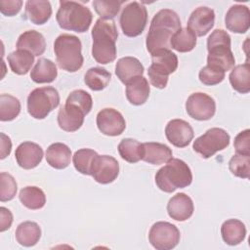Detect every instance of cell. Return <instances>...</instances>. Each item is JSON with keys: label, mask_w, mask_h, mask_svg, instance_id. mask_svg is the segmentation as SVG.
<instances>
[{"label": "cell", "mask_w": 250, "mask_h": 250, "mask_svg": "<svg viewBox=\"0 0 250 250\" xmlns=\"http://www.w3.org/2000/svg\"><path fill=\"white\" fill-rule=\"evenodd\" d=\"M111 79V74L103 67H91L84 76L85 84L93 91H101L104 89Z\"/></svg>", "instance_id": "cell-33"}, {"label": "cell", "mask_w": 250, "mask_h": 250, "mask_svg": "<svg viewBox=\"0 0 250 250\" xmlns=\"http://www.w3.org/2000/svg\"><path fill=\"white\" fill-rule=\"evenodd\" d=\"M223 240L229 245H237L241 243L246 236L245 225L237 219H229L223 223L221 227Z\"/></svg>", "instance_id": "cell-27"}, {"label": "cell", "mask_w": 250, "mask_h": 250, "mask_svg": "<svg viewBox=\"0 0 250 250\" xmlns=\"http://www.w3.org/2000/svg\"><path fill=\"white\" fill-rule=\"evenodd\" d=\"M207 64L225 72L233 68L234 56L230 50V36L223 29H215L207 39Z\"/></svg>", "instance_id": "cell-6"}, {"label": "cell", "mask_w": 250, "mask_h": 250, "mask_svg": "<svg viewBox=\"0 0 250 250\" xmlns=\"http://www.w3.org/2000/svg\"><path fill=\"white\" fill-rule=\"evenodd\" d=\"M8 62L14 73L24 75L30 70L34 62V56L27 51L17 50L8 56Z\"/></svg>", "instance_id": "cell-31"}, {"label": "cell", "mask_w": 250, "mask_h": 250, "mask_svg": "<svg viewBox=\"0 0 250 250\" xmlns=\"http://www.w3.org/2000/svg\"><path fill=\"white\" fill-rule=\"evenodd\" d=\"M231 87L240 94L250 91V65L248 62L233 66L229 76Z\"/></svg>", "instance_id": "cell-30"}, {"label": "cell", "mask_w": 250, "mask_h": 250, "mask_svg": "<svg viewBox=\"0 0 250 250\" xmlns=\"http://www.w3.org/2000/svg\"><path fill=\"white\" fill-rule=\"evenodd\" d=\"M123 1H93V7L97 14L104 20H112L119 12Z\"/></svg>", "instance_id": "cell-39"}, {"label": "cell", "mask_w": 250, "mask_h": 250, "mask_svg": "<svg viewBox=\"0 0 250 250\" xmlns=\"http://www.w3.org/2000/svg\"><path fill=\"white\" fill-rule=\"evenodd\" d=\"M60 104V95L54 87H40L27 97V111L35 119H44Z\"/></svg>", "instance_id": "cell-8"}, {"label": "cell", "mask_w": 250, "mask_h": 250, "mask_svg": "<svg viewBox=\"0 0 250 250\" xmlns=\"http://www.w3.org/2000/svg\"><path fill=\"white\" fill-rule=\"evenodd\" d=\"M0 137H1V141H0V148H1V150H0V158L4 159L11 152L12 142H11L10 138L8 136H6L4 133H1Z\"/></svg>", "instance_id": "cell-46"}, {"label": "cell", "mask_w": 250, "mask_h": 250, "mask_svg": "<svg viewBox=\"0 0 250 250\" xmlns=\"http://www.w3.org/2000/svg\"><path fill=\"white\" fill-rule=\"evenodd\" d=\"M52 16V7L49 1L28 0L25 3L24 17L34 24L46 23Z\"/></svg>", "instance_id": "cell-25"}, {"label": "cell", "mask_w": 250, "mask_h": 250, "mask_svg": "<svg viewBox=\"0 0 250 250\" xmlns=\"http://www.w3.org/2000/svg\"><path fill=\"white\" fill-rule=\"evenodd\" d=\"M180 230L168 222H156L152 225L148 232L150 244L157 250H170L180 242Z\"/></svg>", "instance_id": "cell-11"}, {"label": "cell", "mask_w": 250, "mask_h": 250, "mask_svg": "<svg viewBox=\"0 0 250 250\" xmlns=\"http://www.w3.org/2000/svg\"><path fill=\"white\" fill-rule=\"evenodd\" d=\"M192 182V174L188 165L179 159H170L155 174V184L164 192H173L177 188L188 187Z\"/></svg>", "instance_id": "cell-3"}, {"label": "cell", "mask_w": 250, "mask_h": 250, "mask_svg": "<svg viewBox=\"0 0 250 250\" xmlns=\"http://www.w3.org/2000/svg\"><path fill=\"white\" fill-rule=\"evenodd\" d=\"M229 135L222 128H211L195 139L192 148L203 158H209L229 145Z\"/></svg>", "instance_id": "cell-10"}, {"label": "cell", "mask_w": 250, "mask_h": 250, "mask_svg": "<svg viewBox=\"0 0 250 250\" xmlns=\"http://www.w3.org/2000/svg\"><path fill=\"white\" fill-rule=\"evenodd\" d=\"M229 171L236 177L248 179L250 173V155L234 154L229 162Z\"/></svg>", "instance_id": "cell-38"}, {"label": "cell", "mask_w": 250, "mask_h": 250, "mask_svg": "<svg viewBox=\"0 0 250 250\" xmlns=\"http://www.w3.org/2000/svg\"><path fill=\"white\" fill-rule=\"evenodd\" d=\"M227 28L233 33H245L250 26V12L245 5L231 6L225 17Z\"/></svg>", "instance_id": "cell-18"}, {"label": "cell", "mask_w": 250, "mask_h": 250, "mask_svg": "<svg viewBox=\"0 0 250 250\" xmlns=\"http://www.w3.org/2000/svg\"><path fill=\"white\" fill-rule=\"evenodd\" d=\"M236 153L250 155V130L246 129L238 133L233 143Z\"/></svg>", "instance_id": "cell-43"}, {"label": "cell", "mask_w": 250, "mask_h": 250, "mask_svg": "<svg viewBox=\"0 0 250 250\" xmlns=\"http://www.w3.org/2000/svg\"><path fill=\"white\" fill-rule=\"evenodd\" d=\"M119 174V164L117 160L110 155H98L93 169L92 177L102 185L112 183Z\"/></svg>", "instance_id": "cell-14"}, {"label": "cell", "mask_w": 250, "mask_h": 250, "mask_svg": "<svg viewBox=\"0 0 250 250\" xmlns=\"http://www.w3.org/2000/svg\"><path fill=\"white\" fill-rule=\"evenodd\" d=\"M22 1L21 0H2L0 1V11L3 15L12 17L17 15L21 8Z\"/></svg>", "instance_id": "cell-44"}, {"label": "cell", "mask_w": 250, "mask_h": 250, "mask_svg": "<svg viewBox=\"0 0 250 250\" xmlns=\"http://www.w3.org/2000/svg\"><path fill=\"white\" fill-rule=\"evenodd\" d=\"M84 111L77 105L65 103L58 113V124L61 129L66 132L77 131L84 122Z\"/></svg>", "instance_id": "cell-19"}, {"label": "cell", "mask_w": 250, "mask_h": 250, "mask_svg": "<svg viewBox=\"0 0 250 250\" xmlns=\"http://www.w3.org/2000/svg\"><path fill=\"white\" fill-rule=\"evenodd\" d=\"M99 154L91 148H81L75 151L72 161L75 169L83 175H92L95 160Z\"/></svg>", "instance_id": "cell-34"}, {"label": "cell", "mask_w": 250, "mask_h": 250, "mask_svg": "<svg viewBox=\"0 0 250 250\" xmlns=\"http://www.w3.org/2000/svg\"><path fill=\"white\" fill-rule=\"evenodd\" d=\"M81 49V41L77 36L67 33L58 36L54 43V52L59 67L68 72L79 70L84 62Z\"/></svg>", "instance_id": "cell-4"}, {"label": "cell", "mask_w": 250, "mask_h": 250, "mask_svg": "<svg viewBox=\"0 0 250 250\" xmlns=\"http://www.w3.org/2000/svg\"><path fill=\"white\" fill-rule=\"evenodd\" d=\"M58 76V70L55 62L48 59H39L31 69L30 78L38 84L51 83Z\"/></svg>", "instance_id": "cell-28"}, {"label": "cell", "mask_w": 250, "mask_h": 250, "mask_svg": "<svg viewBox=\"0 0 250 250\" xmlns=\"http://www.w3.org/2000/svg\"><path fill=\"white\" fill-rule=\"evenodd\" d=\"M92 56L101 64L112 62L116 58L118 31L112 20H97L92 29Z\"/></svg>", "instance_id": "cell-2"}, {"label": "cell", "mask_w": 250, "mask_h": 250, "mask_svg": "<svg viewBox=\"0 0 250 250\" xmlns=\"http://www.w3.org/2000/svg\"><path fill=\"white\" fill-rule=\"evenodd\" d=\"M196 36L188 27L181 28L171 38L170 46L180 53H187L194 49Z\"/></svg>", "instance_id": "cell-35"}, {"label": "cell", "mask_w": 250, "mask_h": 250, "mask_svg": "<svg viewBox=\"0 0 250 250\" xmlns=\"http://www.w3.org/2000/svg\"><path fill=\"white\" fill-rule=\"evenodd\" d=\"M98 129L106 136L115 137L123 133L126 122L123 115L114 108H104L97 115Z\"/></svg>", "instance_id": "cell-13"}, {"label": "cell", "mask_w": 250, "mask_h": 250, "mask_svg": "<svg viewBox=\"0 0 250 250\" xmlns=\"http://www.w3.org/2000/svg\"><path fill=\"white\" fill-rule=\"evenodd\" d=\"M144 73V66L141 62L134 57H124L117 61L115 65V74L118 79L127 84L133 78L142 76Z\"/></svg>", "instance_id": "cell-21"}, {"label": "cell", "mask_w": 250, "mask_h": 250, "mask_svg": "<svg viewBox=\"0 0 250 250\" xmlns=\"http://www.w3.org/2000/svg\"><path fill=\"white\" fill-rule=\"evenodd\" d=\"M186 110L195 120H209L216 112V103L212 97L205 93H193L186 102Z\"/></svg>", "instance_id": "cell-12"}, {"label": "cell", "mask_w": 250, "mask_h": 250, "mask_svg": "<svg viewBox=\"0 0 250 250\" xmlns=\"http://www.w3.org/2000/svg\"><path fill=\"white\" fill-rule=\"evenodd\" d=\"M0 231H5L6 229H10L13 223V215L11 211L5 207L0 208Z\"/></svg>", "instance_id": "cell-45"}, {"label": "cell", "mask_w": 250, "mask_h": 250, "mask_svg": "<svg viewBox=\"0 0 250 250\" xmlns=\"http://www.w3.org/2000/svg\"><path fill=\"white\" fill-rule=\"evenodd\" d=\"M65 103L73 104L79 106L84 111L85 114H88L91 111L92 106H93V100H92L91 95L84 90L72 91L68 95Z\"/></svg>", "instance_id": "cell-41"}, {"label": "cell", "mask_w": 250, "mask_h": 250, "mask_svg": "<svg viewBox=\"0 0 250 250\" xmlns=\"http://www.w3.org/2000/svg\"><path fill=\"white\" fill-rule=\"evenodd\" d=\"M215 13L211 8L198 7L188 18V28L194 33L195 36L206 35L214 26Z\"/></svg>", "instance_id": "cell-16"}, {"label": "cell", "mask_w": 250, "mask_h": 250, "mask_svg": "<svg viewBox=\"0 0 250 250\" xmlns=\"http://www.w3.org/2000/svg\"><path fill=\"white\" fill-rule=\"evenodd\" d=\"M40 237L41 229L35 222L25 221L20 224L16 229V239L24 247L34 246L39 241Z\"/></svg>", "instance_id": "cell-29"}, {"label": "cell", "mask_w": 250, "mask_h": 250, "mask_svg": "<svg viewBox=\"0 0 250 250\" xmlns=\"http://www.w3.org/2000/svg\"><path fill=\"white\" fill-rule=\"evenodd\" d=\"M19 199L23 206L30 210H38L44 207L46 195L44 191L37 187H25L21 189Z\"/></svg>", "instance_id": "cell-32"}, {"label": "cell", "mask_w": 250, "mask_h": 250, "mask_svg": "<svg viewBox=\"0 0 250 250\" xmlns=\"http://www.w3.org/2000/svg\"><path fill=\"white\" fill-rule=\"evenodd\" d=\"M225 71L211 65H205L199 71V80L207 86H213L221 83L225 78Z\"/></svg>", "instance_id": "cell-42"}, {"label": "cell", "mask_w": 250, "mask_h": 250, "mask_svg": "<svg viewBox=\"0 0 250 250\" xmlns=\"http://www.w3.org/2000/svg\"><path fill=\"white\" fill-rule=\"evenodd\" d=\"M18 189V185L14 177L8 173L0 174V200L2 202L12 200Z\"/></svg>", "instance_id": "cell-40"}, {"label": "cell", "mask_w": 250, "mask_h": 250, "mask_svg": "<svg viewBox=\"0 0 250 250\" xmlns=\"http://www.w3.org/2000/svg\"><path fill=\"white\" fill-rule=\"evenodd\" d=\"M17 49L24 50L33 56H41L46 49L44 36L36 30H27L20 35L17 41Z\"/></svg>", "instance_id": "cell-24"}, {"label": "cell", "mask_w": 250, "mask_h": 250, "mask_svg": "<svg viewBox=\"0 0 250 250\" xmlns=\"http://www.w3.org/2000/svg\"><path fill=\"white\" fill-rule=\"evenodd\" d=\"M61 28L75 32H86L93 20L89 8L75 1H60V8L56 15Z\"/></svg>", "instance_id": "cell-5"}, {"label": "cell", "mask_w": 250, "mask_h": 250, "mask_svg": "<svg viewBox=\"0 0 250 250\" xmlns=\"http://www.w3.org/2000/svg\"><path fill=\"white\" fill-rule=\"evenodd\" d=\"M15 157L20 167L29 170L37 167L43 158L42 147L32 142H23L16 149Z\"/></svg>", "instance_id": "cell-17"}, {"label": "cell", "mask_w": 250, "mask_h": 250, "mask_svg": "<svg viewBox=\"0 0 250 250\" xmlns=\"http://www.w3.org/2000/svg\"><path fill=\"white\" fill-rule=\"evenodd\" d=\"M151 56V64L147 69V74L152 86L164 89L167 86L168 78L178 67V58L170 49L160 50Z\"/></svg>", "instance_id": "cell-7"}, {"label": "cell", "mask_w": 250, "mask_h": 250, "mask_svg": "<svg viewBox=\"0 0 250 250\" xmlns=\"http://www.w3.org/2000/svg\"><path fill=\"white\" fill-rule=\"evenodd\" d=\"M149 84L146 78L137 76L126 84V97L134 105L144 104L149 96Z\"/></svg>", "instance_id": "cell-23"}, {"label": "cell", "mask_w": 250, "mask_h": 250, "mask_svg": "<svg viewBox=\"0 0 250 250\" xmlns=\"http://www.w3.org/2000/svg\"><path fill=\"white\" fill-rule=\"evenodd\" d=\"M143 150L142 160L149 164L160 165L172 159V150L164 144L154 142L144 143Z\"/></svg>", "instance_id": "cell-22"}, {"label": "cell", "mask_w": 250, "mask_h": 250, "mask_svg": "<svg viewBox=\"0 0 250 250\" xmlns=\"http://www.w3.org/2000/svg\"><path fill=\"white\" fill-rule=\"evenodd\" d=\"M193 210L194 206L191 198L183 192L174 195L167 204L168 215L179 222L189 219L193 214Z\"/></svg>", "instance_id": "cell-20"}, {"label": "cell", "mask_w": 250, "mask_h": 250, "mask_svg": "<svg viewBox=\"0 0 250 250\" xmlns=\"http://www.w3.org/2000/svg\"><path fill=\"white\" fill-rule=\"evenodd\" d=\"M71 150L62 143H54L46 150V160L55 169H64L70 164Z\"/></svg>", "instance_id": "cell-26"}, {"label": "cell", "mask_w": 250, "mask_h": 250, "mask_svg": "<svg viewBox=\"0 0 250 250\" xmlns=\"http://www.w3.org/2000/svg\"><path fill=\"white\" fill-rule=\"evenodd\" d=\"M167 140L177 147H185L192 141L194 133L188 122L183 119H172L165 127Z\"/></svg>", "instance_id": "cell-15"}, {"label": "cell", "mask_w": 250, "mask_h": 250, "mask_svg": "<svg viewBox=\"0 0 250 250\" xmlns=\"http://www.w3.org/2000/svg\"><path fill=\"white\" fill-rule=\"evenodd\" d=\"M181 28V21L176 12L169 9H162L157 12L151 20L146 35V45L149 54L170 49L172 36Z\"/></svg>", "instance_id": "cell-1"}, {"label": "cell", "mask_w": 250, "mask_h": 250, "mask_svg": "<svg viewBox=\"0 0 250 250\" xmlns=\"http://www.w3.org/2000/svg\"><path fill=\"white\" fill-rule=\"evenodd\" d=\"M147 22L146 8L139 2H131L123 8L119 23L123 33L128 37H136L143 33Z\"/></svg>", "instance_id": "cell-9"}, {"label": "cell", "mask_w": 250, "mask_h": 250, "mask_svg": "<svg viewBox=\"0 0 250 250\" xmlns=\"http://www.w3.org/2000/svg\"><path fill=\"white\" fill-rule=\"evenodd\" d=\"M21 112L20 101L9 94L0 95V120L12 121Z\"/></svg>", "instance_id": "cell-37"}, {"label": "cell", "mask_w": 250, "mask_h": 250, "mask_svg": "<svg viewBox=\"0 0 250 250\" xmlns=\"http://www.w3.org/2000/svg\"><path fill=\"white\" fill-rule=\"evenodd\" d=\"M143 151V144L134 139H123L118 145L120 156L129 163H136L142 160Z\"/></svg>", "instance_id": "cell-36"}]
</instances>
